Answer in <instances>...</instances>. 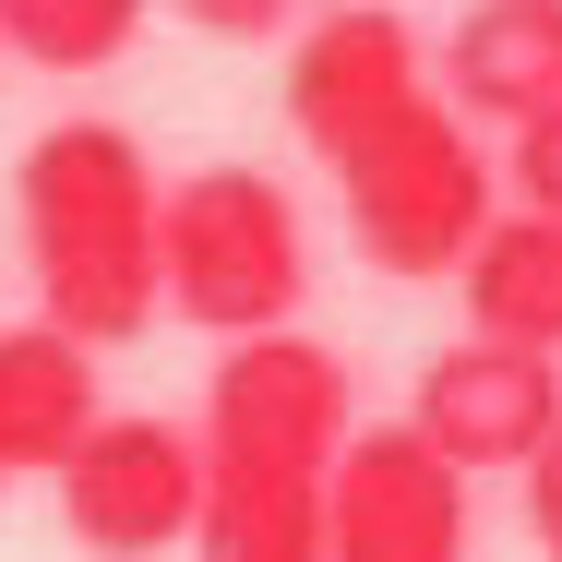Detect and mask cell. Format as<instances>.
Returning a JSON list of instances; mask_svg holds the SVG:
<instances>
[{
  "label": "cell",
  "instance_id": "obj_1",
  "mask_svg": "<svg viewBox=\"0 0 562 562\" xmlns=\"http://www.w3.org/2000/svg\"><path fill=\"white\" fill-rule=\"evenodd\" d=\"M12 216H24V276H36V324L72 347H132L156 324V156L120 120H60L24 144L12 168Z\"/></svg>",
  "mask_w": 562,
  "mask_h": 562
},
{
  "label": "cell",
  "instance_id": "obj_3",
  "mask_svg": "<svg viewBox=\"0 0 562 562\" xmlns=\"http://www.w3.org/2000/svg\"><path fill=\"white\" fill-rule=\"evenodd\" d=\"M324 180L347 192V239H359V263L395 276V288H443L454 263H467V239L503 216L491 156H479V132H467L443 97H407L395 120H371L359 144H336Z\"/></svg>",
  "mask_w": 562,
  "mask_h": 562
},
{
  "label": "cell",
  "instance_id": "obj_7",
  "mask_svg": "<svg viewBox=\"0 0 562 562\" xmlns=\"http://www.w3.org/2000/svg\"><path fill=\"white\" fill-rule=\"evenodd\" d=\"M407 431L443 454L454 479H491V467H527V454L562 431V359H527V347L454 336L431 347L419 395H407Z\"/></svg>",
  "mask_w": 562,
  "mask_h": 562
},
{
  "label": "cell",
  "instance_id": "obj_10",
  "mask_svg": "<svg viewBox=\"0 0 562 562\" xmlns=\"http://www.w3.org/2000/svg\"><path fill=\"white\" fill-rule=\"evenodd\" d=\"M97 419H109L97 347H72L60 324H12V336H0V467H12V479H24V467H60Z\"/></svg>",
  "mask_w": 562,
  "mask_h": 562
},
{
  "label": "cell",
  "instance_id": "obj_13",
  "mask_svg": "<svg viewBox=\"0 0 562 562\" xmlns=\"http://www.w3.org/2000/svg\"><path fill=\"white\" fill-rule=\"evenodd\" d=\"M144 36V0H0V60L36 72H109Z\"/></svg>",
  "mask_w": 562,
  "mask_h": 562
},
{
  "label": "cell",
  "instance_id": "obj_6",
  "mask_svg": "<svg viewBox=\"0 0 562 562\" xmlns=\"http://www.w3.org/2000/svg\"><path fill=\"white\" fill-rule=\"evenodd\" d=\"M324 562H467V479L395 431H347L324 467Z\"/></svg>",
  "mask_w": 562,
  "mask_h": 562
},
{
  "label": "cell",
  "instance_id": "obj_4",
  "mask_svg": "<svg viewBox=\"0 0 562 562\" xmlns=\"http://www.w3.org/2000/svg\"><path fill=\"white\" fill-rule=\"evenodd\" d=\"M48 479H60V527H72L85 562H156V551L192 539L204 443H192L180 419H97Z\"/></svg>",
  "mask_w": 562,
  "mask_h": 562
},
{
  "label": "cell",
  "instance_id": "obj_5",
  "mask_svg": "<svg viewBox=\"0 0 562 562\" xmlns=\"http://www.w3.org/2000/svg\"><path fill=\"white\" fill-rule=\"evenodd\" d=\"M204 454H239V467H300V479H324L347 443V359L336 347H312L300 324L288 336H239L216 359V383H204Z\"/></svg>",
  "mask_w": 562,
  "mask_h": 562
},
{
  "label": "cell",
  "instance_id": "obj_2",
  "mask_svg": "<svg viewBox=\"0 0 562 562\" xmlns=\"http://www.w3.org/2000/svg\"><path fill=\"white\" fill-rule=\"evenodd\" d=\"M300 300H312V227L263 168H192L156 192V312L239 347L288 336Z\"/></svg>",
  "mask_w": 562,
  "mask_h": 562
},
{
  "label": "cell",
  "instance_id": "obj_12",
  "mask_svg": "<svg viewBox=\"0 0 562 562\" xmlns=\"http://www.w3.org/2000/svg\"><path fill=\"white\" fill-rule=\"evenodd\" d=\"M192 551H204V562H324V479H300V467H239V454H204Z\"/></svg>",
  "mask_w": 562,
  "mask_h": 562
},
{
  "label": "cell",
  "instance_id": "obj_11",
  "mask_svg": "<svg viewBox=\"0 0 562 562\" xmlns=\"http://www.w3.org/2000/svg\"><path fill=\"white\" fill-rule=\"evenodd\" d=\"M454 288H467V336L562 359V216H491L467 239Z\"/></svg>",
  "mask_w": 562,
  "mask_h": 562
},
{
  "label": "cell",
  "instance_id": "obj_9",
  "mask_svg": "<svg viewBox=\"0 0 562 562\" xmlns=\"http://www.w3.org/2000/svg\"><path fill=\"white\" fill-rule=\"evenodd\" d=\"M562 97V0H479L443 36V109L479 132V120H539Z\"/></svg>",
  "mask_w": 562,
  "mask_h": 562
},
{
  "label": "cell",
  "instance_id": "obj_8",
  "mask_svg": "<svg viewBox=\"0 0 562 562\" xmlns=\"http://www.w3.org/2000/svg\"><path fill=\"white\" fill-rule=\"evenodd\" d=\"M407 97H431V60H419V24L407 12L347 0L324 24H300V48H288V120H300L312 156L359 144L371 120H395Z\"/></svg>",
  "mask_w": 562,
  "mask_h": 562
},
{
  "label": "cell",
  "instance_id": "obj_17",
  "mask_svg": "<svg viewBox=\"0 0 562 562\" xmlns=\"http://www.w3.org/2000/svg\"><path fill=\"white\" fill-rule=\"evenodd\" d=\"M0 479H12V467H0Z\"/></svg>",
  "mask_w": 562,
  "mask_h": 562
},
{
  "label": "cell",
  "instance_id": "obj_16",
  "mask_svg": "<svg viewBox=\"0 0 562 562\" xmlns=\"http://www.w3.org/2000/svg\"><path fill=\"white\" fill-rule=\"evenodd\" d=\"M527 527H539V562H562V431L527 454Z\"/></svg>",
  "mask_w": 562,
  "mask_h": 562
},
{
  "label": "cell",
  "instance_id": "obj_15",
  "mask_svg": "<svg viewBox=\"0 0 562 562\" xmlns=\"http://www.w3.org/2000/svg\"><path fill=\"white\" fill-rule=\"evenodd\" d=\"M180 24H204V36H239V48H251V36H288L300 0H180Z\"/></svg>",
  "mask_w": 562,
  "mask_h": 562
},
{
  "label": "cell",
  "instance_id": "obj_14",
  "mask_svg": "<svg viewBox=\"0 0 562 562\" xmlns=\"http://www.w3.org/2000/svg\"><path fill=\"white\" fill-rule=\"evenodd\" d=\"M491 192H515V216H562V97H551L539 120H515V144H503Z\"/></svg>",
  "mask_w": 562,
  "mask_h": 562
}]
</instances>
